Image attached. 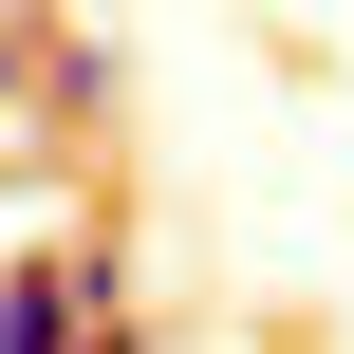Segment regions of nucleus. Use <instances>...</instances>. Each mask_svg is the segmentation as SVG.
I'll return each mask as SVG.
<instances>
[{
  "label": "nucleus",
  "mask_w": 354,
  "mask_h": 354,
  "mask_svg": "<svg viewBox=\"0 0 354 354\" xmlns=\"http://www.w3.org/2000/svg\"><path fill=\"white\" fill-rule=\"evenodd\" d=\"M93 354H131V336H93Z\"/></svg>",
  "instance_id": "f257e3e1"
}]
</instances>
